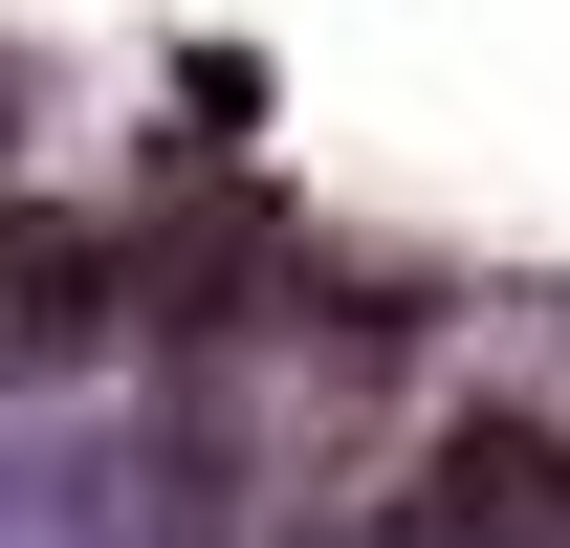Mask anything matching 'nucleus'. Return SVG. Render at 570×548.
I'll return each mask as SVG.
<instances>
[{
  "label": "nucleus",
  "mask_w": 570,
  "mask_h": 548,
  "mask_svg": "<svg viewBox=\"0 0 570 548\" xmlns=\"http://www.w3.org/2000/svg\"><path fill=\"white\" fill-rule=\"evenodd\" d=\"M549 527H570V439L461 417V439L417 461V527H395V548H549Z\"/></svg>",
  "instance_id": "1"
}]
</instances>
